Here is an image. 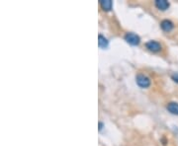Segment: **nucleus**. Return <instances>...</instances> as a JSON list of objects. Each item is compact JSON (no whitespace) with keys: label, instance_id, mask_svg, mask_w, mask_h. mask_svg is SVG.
Instances as JSON below:
<instances>
[{"label":"nucleus","instance_id":"f257e3e1","mask_svg":"<svg viewBox=\"0 0 178 146\" xmlns=\"http://www.w3.org/2000/svg\"><path fill=\"white\" fill-rule=\"evenodd\" d=\"M136 82L141 88H148L150 86V79L145 74H138L136 76Z\"/></svg>","mask_w":178,"mask_h":146},{"label":"nucleus","instance_id":"f03ea898","mask_svg":"<svg viewBox=\"0 0 178 146\" xmlns=\"http://www.w3.org/2000/svg\"><path fill=\"white\" fill-rule=\"evenodd\" d=\"M125 41L131 45H138L141 43V38L139 35L135 34V33H127L124 37Z\"/></svg>","mask_w":178,"mask_h":146},{"label":"nucleus","instance_id":"7ed1b4c3","mask_svg":"<svg viewBox=\"0 0 178 146\" xmlns=\"http://www.w3.org/2000/svg\"><path fill=\"white\" fill-rule=\"evenodd\" d=\"M146 48L152 52H159L161 50V44L156 41H148L146 43Z\"/></svg>","mask_w":178,"mask_h":146},{"label":"nucleus","instance_id":"20e7f679","mask_svg":"<svg viewBox=\"0 0 178 146\" xmlns=\"http://www.w3.org/2000/svg\"><path fill=\"white\" fill-rule=\"evenodd\" d=\"M160 27L161 29L164 31V32H170V31H172L173 27H174V25L173 23L170 21V20H162L161 23H160Z\"/></svg>","mask_w":178,"mask_h":146},{"label":"nucleus","instance_id":"39448f33","mask_svg":"<svg viewBox=\"0 0 178 146\" xmlns=\"http://www.w3.org/2000/svg\"><path fill=\"white\" fill-rule=\"evenodd\" d=\"M154 5L157 9L162 10V11L168 9L169 6H170L169 2L166 1V0H156V1L154 2Z\"/></svg>","mask_w":178,"mask_h":146},{"label":"nucleus","instance_id":"423d86ee","mask_svg":"<svg viewBox=\"0 0 178 146\" xmlns=\"http://www.w3.org/2000/svg\"><path fill=\"white\" fill-rule=\"evenodd\" d=\"M98 45L100 49H107L109 45V41L107 39V38H105L103 35H98Z\"/></svg>","mask_w":178,"mask_h":146},{"label":"nucleus","instance_id":"0eeeda50","mask_svg":"<svg viewBox=\"0 0 178 146\" xmlns=\"http://www.w3.org/2000/svg\"><path fill=\"white\" fill-rule=\"evenodd\" d=\"M167 110L169 112H171L172 115H176L178 116V103L175 102H170L167 105Z\"/></svg>","mask_w":178,"mask_h":146},{"label":"nucleus","instance_id":"6e6552de","mask_svg":"<svg viewBox=\"0 0 178 146\" xmlns=\"http://www.w3.org/2000/svg\"><path fill=\"white\" fill-rule=\"evenodd\" d=\"M100 5L104 11H110L113 7V2L111 0H101Z\"/></svg>","mask_w":178,"mask_h":146},{"label":"nucleus","instance_id":"1a4fd4ad","mask_svg":"<svg viewBox=\"0 0 178 146\" xmlns=\"http://www.w3.org/2000/svg\"><path fill=\"white\" fill-rule=\"evenodd\" d=\"M171 78H172V80L176 83H178V73H174V74L171 75Z\"/></svg>","mask_w":178,"mask_h":146},{"label":"nucleus","instance_id":"9d476101","mask_svg":"<svg viewBox=\"0 0 178 146\" xmlns=\"http://www.w3.org/2000/svg\"><path fill=\"white\" fill-rule=\"evenodd\" d=\"M103 128H104V123H102V122H99V123H98V129H99V131H101Z\"/></svg>","mask_w":178,"mask_h":146}]
</instances>
